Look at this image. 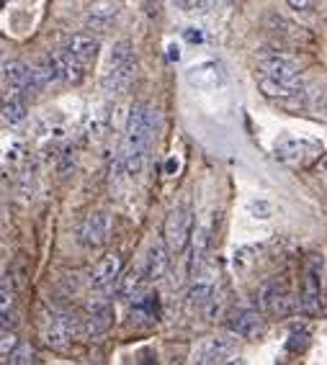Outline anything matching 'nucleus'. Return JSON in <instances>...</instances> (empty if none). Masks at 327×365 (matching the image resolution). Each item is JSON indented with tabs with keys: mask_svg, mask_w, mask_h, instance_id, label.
<instances>
[{
	"mask_svg": "<svg viewBox=\"0 0 327 365\" xmlns=\"http://www.w3.org/2000/svg\"><path fill=\"white\" fill-rule=\"evenodd\" d=\"M157 129V108L150 103H139L129 111L124 131V147H121V165L126 175H139L147 163V150H150L152 134Z\"/></svg>",
	"mask_w": 327,
	"mask_h": 365,
	"instance_id": "1",
	"label": "nucleus"
},
{
	"mask_svg": "<svg viewBox=\"0 0 327 365\" xmlns=\"http://www.w3.org/2000/svg\"><path fill=\"white\" fill-rule=\"evenodd\" d=\"M134 75H137V59H134V54H131L129 41H119L111 52V67H109V72H106L104 88L106 91H114V93L124 91Z\"/></svg>",
	"mask_w": 327,
	"mask_h": 365,
	"instance_id": "2",
	"label": "nucleus"
},
{
	"mask_svg": "<svg viewBox=\"0 0 327 365\" xmlns=\"http://www.w3.org/2000/svg\"><path fill=\"white\" fill-rule=\"evenodd\" d=\"M191 229H193V216H191L188 209H173L165 219L163 227V240L165 245L171 247L173 255L183 252L186 245L191 240Z\"/></svg>",
	"mask_w": 327,
	"mask_h": 365,
	"instance_id": "3",
	"label": "nucleus"
},
{
	"mask_svg": "<svg viewBox=\"0 0 327 365\" xmlns=\"http://www.w3.org/2000/svg\"><path fill=\"white\" fill-rule=\"evenodd\" d=\"M111 227H114L111 216L106 214V211H96V214H91L86 222L80 224L78 242L88 250L101 247V245H106L109 237H111Z\"/></svg>",
	"mask_w": 327,
	"mask_h": 365,
	"instance_id": "4",
	"label": "nucleus"
},
{
	"mask_svg": "<svg viewBox=\"0 0 327 365\" xmlns=\"http://www.w3.org/2000/svg\"><path fill=\"white\" fill-rule=\"evenodd\" d=\"M186 80H188L191 88L196 91H216L219 85L227 80V72L219 62L214 59H206V62H198V65H191L186 70Z\"/></svg>",
	"mask_w": 327,
	"mask_h": 365,
	"instance_id": "5",
	"label": "nucleus"
},
{
	"mask_svg": "<svg viewBox=\"0 0 327 365\" xmlns=\"http://www.w3.org/2000/svg\"><path fill=\"white\" fill-rule=\"evenodd\" d=\"M75 317L67 312H54L49 317V324H46V345L54 347V350H62L75 339Z\"/></svg>",
	"mask_w": 327,
	"mask_h": 365,
	"instance_id": "6",
	"label": "nucleus"
},
{
	"mask_svg": "<svg viewBox=\"0 0 327 365\" xmlns=\"http://www.w3.org/2000/svg\"><path fill=\"white\" fill-rule=\"evenodd\" d=\"M114 322V312L111 304L106 296H99V299H91L88 304V319H86V332L91 337H101V334L109 332V327Z\"/></svg>",
	"mask_w": 327,
	"mask_h": 365,
	"instance_id": "7",
	"label": "nucleus"
},
{
	"mask_svg": "<svg viewBox=\"0 0 327 365\" xmlns=\"http://www.w3.org/2000/svg\"><path fill=\"white\" fill-rule=\"evenodd\" d=\"M121 267H124L121 255L119 252L106 255L104 260L93 267V286L99 288V291H109V288L121 278Z\"/></svg>",
	"mask_w": 327,
	"mask_h": 365,
	"instance_id": "8",
	"label": "nucleus"
},
{
	"mask_svg": "<svg viewBox=\"0 0 327 365\" xmlns=\"http://www.w3.org/2000/svg\"><path fill=\"white\" fill-rule=\"evenodd\" d=\"M216 296V275L211 270H201L193 275V283L188 288V304L191 307H206Z\"/></svg>",
	"mask_w": 327,
	"mask_h": 365,
	"instance_id": "9",
	"label": "nucleus"
},
{
	"mask_svg": "<svg viewBox=\"0 0 327 365\" xmlns=\"http://www.w3.org/2000/svg\"><path fill=\"white\" fill-rule=\"evenodd\" d=\"M227 327L229 332L240 334V337H256L263 329L261 312H256V309H237V312L229 314Z\"/></svg>",
	"mask_w": 327,
	"mask_h": 365,
	"instance_id": "10",
	"label": "nucleus"
},
{
	"mask_svg": "<svg viewBox=\"0 0 327 365\" xmlns=\"http://www.w3.org/2000/svg\"><path fill=\"white\" fill-rule=\"evenodd\" d=\"M261 91L263 96H268V98H278V101H286V98H296L304 93V83L296 78H286V80H276V78H263L261 75Z\"/></svg>",
	"mask_w": 327,
	"mask_h": 365,
	"instance_id": "11",
	"label": "nucleus"
},
{
	"mask_svg": "<svg viewBox=\"0 0 327 365\" xmlns=\"http://www.w3.org/2000/svg\"><path fill=\"white\" fill-rule=\"evenodd\" d=\"M31 75H34V70L26 62H21V59H11V62L3 65V80H6L8 91H14V96L21 91H29Z\"/></svg>",
	"mask_w": 327,
	"mask_h": 365,
	"instance_id": "12",
	"label": "nucleus"
},
{
	"mask_svg": "<svg viewBox=\"0 0 327 365\" xmlns=\"http://www.w3.org/2000/svg\"><path fill=\"white\" fill-rule=\"evenodd\" d=\"M258 72H261L263 78L286 80V78H296V75H299V65L288 57H266L258 62Z\"/></svg>",
	"mask_w": 327,
	"mask_h": 365,
	"instance_id": "13",
	"label": "nucleus"
},
{
	"mask_svg": "<svg viewBox=\"0 0 327 365\" xmlns=\"http://www.w3.org/2000/svg\"><path fill=\"white\" fill-rule=\"evenodd\" d=\"M232 352H235V345L224 337H214V339H206L196 352V360L198 363H224V360L232 358Z\"/></svg>",
	"mask_w": 327,
	"mask_h": 365,
	"instance_id": "14",
	"label": "nucleus"
},
{
	"mask_svg": "<svg viewBox=\"0 0 327 365\" xmlns=\"http://www.w3.org/2000/svg\"><path fill=\"white\" fill-rule=\"evenodd\" d=\"M171 267V247L168 245H152L150 252H147V262H144V270H147V278L157 281L163 278Z\"/></svg>",
	"mask_w": 327,
	"mask_h": 365,
	"instance_id": "15",
	"label": "nucleus"
},
{
	"mask_svg": "<svg viewBox=\"0 0 327 365\" xmlns=\"http://www.w3.org/2000/svg\"><path fill=\"white\" fill-rule=\"evenodd\" d=\"M65 49L75 54L80 62H86L88 65V62H93V59L99 57L101 44H99V39H93L91 34H75V36H70V41H67Z\"/></svg>",
	"mask_w": 327,
	"mask_h": 365,
	"instance_id": "16",
	"label": "nucleus"
},
{
	"mask_svg": "<svg viewBox=\"0 0 327 365\" xmlns=\"http://www.w3.org/2000/svg\"><path fill=\"white\" fill-rule=\"evenodd\" d=\"M54 57H57V62H59V72H62V80H65V83L78 85L80 80L86 78V62H80L72 52L62 49V52H57Z\"/></svg>",
	"mask_w": 327,
	"mask_h": 365,
	"instance_id": "17",
	"label": "nucleus"
},
{
	"mask_svg": "<svg viewBox=\"0 0 327 365\" xmlns=\"http://www.w3.org/2000/svg\"><path fill=\"white\" fill-rule=\"evenodd\" d=\"M320 275L314 267H309L307 275H304V286H301V309L304 312H317L320 309Z\"/></svg>",
	"mask_w": 327,
	"mask_h": 365,
	"instance_id": "18",
	"label": "nucleus"
},
{
	"mask_svg": "<svg viewBox=\"0 0 327 365\" xmlns=\"http://www.w3.org/2000/svg\"><path fill=\"white\" fill-rule=\"evenodd\" d=\"M114 19H116V6L114 3H101V6H93V11L86 16V29L106 31L114 24Z\"/></svg>",
	"mask_w": 327,
	"mask_h": 365,
	"instance_id": "19",
	"label": "nucleus"
},
{
	"mask_svg": "<svg viewBox=\"0 0 327 365\" xmlns=\"http://www.w3.org/2000/svg\"><path fill=\"white\" fill-rule=\"evenodd\" d=\"M304 150H307L304 142H299L294 137H281L276 142V157L286 165H299L301 157H304Z\"/></svg>",
	"mask_w": 327,
	"mask_h": 365,
	"instance_id": "20",
	"label": "nucleus"
},
{
	"mask_svg": "<svg viewBox=\"0 0 327 365\" xmlns=\"http://www.w3.org/2000/svg\"><path fill=\"white\" fill-rule=\"evenodd\" d=\"M206 252H209V232H206V229H198L196 237H193V247H191V262H188L191 275H196L203 270Z\"/></svg>",
	"mask_w": 327,
	"mask_h": 365,
	"instance_id": "21",
	"label": "nucleus"
},
{
	"mask_svg": "<svg viewBox=\"0 0 327 365\" xmlns=\"http://www.w3.org/2000/svg\"><path fill=\"white\" fill-rule=\"evenodd\" d=\"M24 118H26V103L21 98H16V96L6 98V103H3V124L16 126V124H21Z\"/></svg>",
	"mask_w": 327,
	"mask_h": 365,
	"instance_id": "22",
	"label": "nucleus"
},
{
	"mask_svg": "<svg viewBox=\"0 0 327 365\" xmlns=\"http://www.w3.org/2000/svg\"><path fill=\"white\" fill-rule=\"evenodd\" d=\"M144 275H147V270H129L126 275H121V286H119V291H121V296H134L142 288V281Z\"/></svg>",
	"mask_w": 327,
	"mask_h": 365,
	"instance_id": "23",
	"label": "nucleus"
},
{
	"mask_svg": "<svg viewBox=\"0 0 327 365\" xmlns=\"http://www.w3.org/2000/svg\"><path fill=\"white\" fill-rule=\"evenodd\" d=\"M14 288H11V283H8V275L3 278V304H0V312H3V327H8L11 322H14Z\"/></svg>",
	"mask_w": 327,
	"mask_h": 365,
	"instance_id": "24",
	"label": "nucleus"
},
{
	"mask_svg": "<svg viewBox=\"0 0 327 365\" xmlns=\"http://www.w3.org/2000/svg\"><path fill=\"white\" fill-rule=\"evenodd\" d=\"M6 360H11L14 365H29L36 360V352H34V347L21 345V347H16V350L11 352V358H6Z\"/></svg>",
	"mask_w": 327,
	"mask_h": 365,
	"instance_id": "25",
	"label": "nucleus"
},
{
	"mask_svg": "<svg viewBox=\"0 0 327 365\" xmlns=\"http://www.w3.org/2000/svg\"><path fill=\"white\" fill-rule=\"evenodd\" d=\"M19 347V334L14 332V329H8V327H3V337H0V352L3 355H11V352Z\"/></svg>",
	"mask_w": 327,
	"mask_h": 365,
	"instance_id": "26",
	"label": "nucleus"
},
{
	"mask_svg": "<svg viewBox=\"0 0 327 365\" xmlns=\"http://www.w3.org/2000/svg\"><path fill=\"white\" fill-rule=\"evenodd\" d=\"M21 157H24V144L21 142H14L6 147V163H19Z\"/></svg>",
	"mask_w": 327,
	"mask_h": 365,
	"instance_id": "27",
	"label": "nucleus"
},
{
	"mask_svg": "<svg viewBox=\"0 0 327 365\" xmlns=\"http://www.w3.org/2000/svg\"><path fill=\"white\" fill-rule=\"evenodd\" d=\"M173 3H176L178 8H183V11H196L201 0H173Z\"/></svg>",
	"mask_w": 327,
	"mask_h": 365,
	"instance_id": "28",
	"label": "nucleus"
},
{
	"mask_svg": "<svg viewBox=\"0 0 327 365\" xmlns=\"http://www.w3.org/2000/svg\"><path fill=\"white\" fill-rule=\"evenodd\" d=\"M314 0H288V6L294 8V11H309L312 8Z\"/></svg>",
	"mask_w": 327,
	"mask_h": 365,
	"instance_id": "29",
	"label": "nucleus"
},
{
	"mask_svg": "<svg viewBox=\"0 0 327 365\" xmlns=\"http://www.w3.org/2000/svg\"><path fill=\"white\" fill-rule=\"evenodd\" d=\"M186 39L196 41V44H198V41H203V34L201 31H193V29H186Z\"/></svg>",
	"mask_w": 327,
	"mask_h": 365,
	"instance_id": "30",
	"label": "nucleus"
},
{
	"mask_svg": "<svg viewBox=\"0 0 327 365\" xmlns=\"http://www.w3.org/2000/svg\"><path fill=\"white\" fill-rule=\"evenodd\" d=\"M171 57H173V59L181 57V54H178V46H171Z\"/></svg>",
	"mask_w": 327,
	"mask_h": 365,
	"instance_id": "31",
	"label": "nucleus"
}]
</instances>
